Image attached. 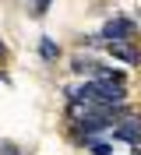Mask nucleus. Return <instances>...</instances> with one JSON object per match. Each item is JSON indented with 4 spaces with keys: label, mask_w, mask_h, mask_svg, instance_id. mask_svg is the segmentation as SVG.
I'll return each mask as SVG.
<instances>
[{
    "label": "nucleus",
    "mask_w": 141,
    "mask_h": 155,
    "mask_svg": "<svg viewBox=\"0 0 141 155\" xmlns=\"http://www.w3.org/2000/svg\"><path fill=\"white\" fill-rule=\"evenodd\" d=\"M39 53H42V60H56L60 57V46L53 39H39Z\"/></svg>",
    "instance_id": "4"
},
{
    "label": "nucleus",
    "mask_w": 141,
    "mask_h": 155,
    "mask_svg": "<svg viewBox=\"0 0 141 155\" xmlns=\"http://www.w3.org/2000/svg\"><path fill=\"white\" fill-rule=\"evenodd\" d=\"M0 155H21V152L11 145V141H0Z\"/></svg>",
    "instance_id": "6"
},
{
    "label": "nucleus",
    "mask_w": 141,
    "mask_h": 155,
    "mask_svg": "<svg viewBox=\"0 0 141 155\" xmlns=\"http://www.w3.org/2000/svg\"><path fill=\"white\" fill-rule=\"evenodd\" d=\"M131 32H134V25H131L127 18H109V21L102 25V35H106V39H127Z\"/></svg>",
    "instance_id": "2"
},
{
    "label": "nucleus",
    "mask_w": 141,
    "mask_h": 155,
    "mask_svg": "<svg viewBox=\"0 0 141 155\" xmlns=\"http://www.w3.org/2000/svg\"><path fill=\"white\" fill-rule=\"evenodd\" d=\"M113 137L116 141H127V145H138L141 141V116L138 113H127L113 124Z\"/></svg>",
    "instance_id": "1"
},
{
    "label": "nucleus",
    "mask_w": 141,
    "mask_h": 155,
    "mask_svg": "<svg viewBox=\"0 0 141 155\" xmlns=\"http://www.w3.org/2000/svg\"><path fill=\"white\" fill-rule=\"evenodd\" d=\"M109 53H113V57H120V60H127V64H138V60H141V53H138L134 46H127L123 39H109Z\"/></svg>",
    "instance_id": "3"
},
{
    "label": "nucleus",
    "mask_w": 141,
    "mask_h": 155,
    "mask_svg": "<svg viewBox=\"0 0 141 155\" xmlns=\"http://www.w3.org/2000/svg\"><path fill=\"white\" fill-rule=\"evenodd\" d=\"M4 57H7V46H4V42H0V60H4Z\"/></svg>",
    "instance_id": "8"
},
{
    "label": "nucleus",
    "mask_w": 141,
    "mask_h": 155,
    "mask_svg": "<svg viewBox=\"0 0 141 155\" xmlns=\"http://www.w3.org/2000/svg\"><path fill=\"white\" fill-rule=\"evenodd\" d=\"M88 148H92V155H113V145L109 141H99V137H92Z\"/></svg>",
    "instance_id": "5"
},
{
    "label": "nucleus",
    "mask_w": 141,
    "mask_h": 155,
    "mask_svg": "<svg viewBox=\"0 0 141 155\" xmlns=\"http://www.w3.org/2000/svg\"><path fill=\"white\" fill-rule=\"evenodd\" d=\"M32 4H35V11H46L49 7V0H32Z\"/></svg>",
    "instance_id": "7"
}]
</instances>
